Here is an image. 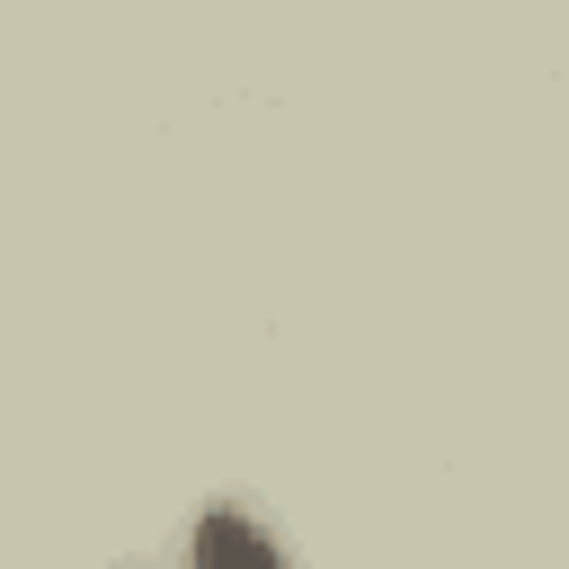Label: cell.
Segmentation results:
<instances>
[{"instance_id": "1", "label": "cell", "mask_w": 569, "mask_h": 569, "mask_svg": "<svg viewBox=\"0 0 569 569\" xmlns=\"http://www.w3.org/2000/svg\"><path fill=\"white\" fill-rule=\"evenodd\" d=\"M196 560H276V533H258L249 516H204V533H196Z\"/></svg>"}]
</instances>
